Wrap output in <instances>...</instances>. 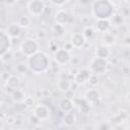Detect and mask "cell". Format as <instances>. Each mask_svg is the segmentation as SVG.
Here are the masks:
<instances>
[{
	"label": "cell",
	"instance_id": "6da1fadb",
	"mask_svg": "<svg viewBox=\"0 0 130 130\" xmlns=\"http://www.w3.org/2000/svg\"><path fill=\"white\" fill-rule=\"evenodd\" d=\"M50 66V59L45 52L38 51L27 58V67L34 73H43L48 70Z\"/></svg>",
	"mask_w": 130,
	"mask_h": 130
},
{
	"label": "cell",
	"instance_id": "7a4b0ae2",
	"mask_svg": "<svg viewBox=\"0 0 130 130\" xmlns=\"http://www.w3.org/2000/svg\"><path fill=\"white\" fill-rule=\"evenodd\" d=\"M91 13L98 19H110L114 14V4L109 0H96L91 3Z\"/></svg>",
	"mask_w": 130,
	"mask_h": 130
},
{
	"label": "cell",
	"instance_id": "3957f363",
	"mask_svg": "<svg viewBox=\"0 0 130 130\" xmlns=\"http://www.w3.org/2000/svg\"><path fill=\"white\" fill-rule=\"evenodd\" d=\"M40 49V45L38 43V41H36L32 38H26L24 39L19 46V51L21 52V54L23 56H26L27 58L31 55H34L35 53H37Z\"/></svg>",
	"mask_w": 130,
	"mask_h": 130
},
{
	"label": "cell",
	"instance_id": "277c9868",
	"mask_svg": "<svg viewBox=\"0 0 130 130\" xmlns=\"http://www.w3.org/2000/svg\"><path fill=\"white\" fill-rule=\"evenodd\" d=\"M108 62L107 60L105 59H101V58H98V57H94L90 63H89V71L92 73V74H103L107 71L108 69Z\"/></svg>",
	"mask_w": 130,
	"mask_h": 130
},
{
	"label": "cell",
	"instance_id": "5b68a950",
	"mask_svg": "<svg viewBox=\"0 0 130 130\" xmlns=\"http://www.w3.org/2000/svg\"><path fill=\"white\" fill-rule=\"evenodd\" d=\"M46 9L45 2L41 0H31L27 2V11L34 17L41 16Z\"/></svg>",
	"mask_w": 130,
	"mask_h": 130
},
{
	"label": "cell",
	"instance_id": "8992f818",
	"mask_svg": "<svg viewBox=\"0 0 130 130\" xmlns=\"http://www.w3.org/2000/svg\"><path fill=\"white\" fill-rule=\"evenodd\" d=\"M11 48V38L7 32L0 28V57L7 54Z\"/></svg>",
	"mask_w": 130,
	"mask_h": 130
},
{
	"label": "cell",
	"instance_id": "52a82bcc",
	"mask_svg": "<svg viewBox=\"0 0 130 130\" xmlns=\"http://www.w3.org/2000/svg\"><path fill=\"white\" fill-rule=\"evenodd\" d=\"M54 60L57 64L59 65H64L66 63H68L71 59V55L70 52H68L67 50H65L64 48H59L54 54H53Z\"/></svg>",
	"mask_w": 130,
	"mask_h": 130
},
{
	"label": "cell",
	"instance_id": "ba28073f",
	"mask_svg": "<svg viewBox=\"0 0 130 130\" xmlns=\"http://www.w3.org/2000/svg\"><path fill=\"white\" fill-rule=\"evenodd\" d=\"M32 115L40 121V120H46L49 118L50 115V110L49 108L44 105V104H39L37 105L34 110H32Z\"/></svg>",
	"mask_w": 130,
	"mask_h": 130
},
{
	"label": "cell",
	"instance_id": "9c48e42d",
	"mask_svg": "<svg viewBox=\"0 0 130 130\" xmlns=\"http://www.w3.org/2000/svg\"><path fill=\"white\" fill-rule=\"evenodd\" d=\"M91 75V72L87 68H82L78 70V72L74 76V81L76 84H84L85 82L88 81L89 77Z\"/></svg>",
	"mask_w": 130,
	"mask_h": 130
},
{
	"label": "cell",
	"instance_id": "30bf717a",
	"mask_svg": "<svg viewBox=\"0 0 130 130\" xmlns=\"http://www.w3.org/2000/svg\"><path fill=\"white\" fill-rule=\"evenodd\" d=\"M54 19H55L56 24L61 25V26H64L69 21V13L66 10H64V9H60V10H58L55 13Z\"/></svg>",
	"mask_w": 130,
	"mask_h": 130
},
{
	"label": "cell",
	"instance_id": "8fae6325",
	"mask_svg": "<svg viewBox=\"0 0 130 130\" xmlns=\"http://www.w3.org/2000/svg\"><path fill=\"white\" fill-rule=\"evenodd\" d=\"M100 100H101V94L96 89H89L85 93V101L87 102L88 105L96 106L100 103Z\"/></svg>",
	"mask_w": 130,
	"mask_h": 130
},
{
	"label": "cell",
	"instance_id": "7c38bea8",
	"mask_svg": "<svg viewBox=\"0 0 130 130\" xmlns=\"http://www.w3.org/2000/svg\"><path fill=\"white\" fill-rule=\"evenodd\" d=\"M73 48H76V49H80L82 48L85 43H86V40L85 38L83 37L82 34L80 32H76V34H73L71 36V39H70V42H69Z\"/></svg>",
	"mask_w": 130,
	"mask_h": 130
},
{
	"label": "cell",
	"instance_id": "4fadbf2b",
	"mask_svg": "<svg viewBox=\"0 0 130 130\" xmlns=\"http://www.w3.org/2000/svg\"><path fill=\"white\" fill-rule=\"evenodd\" d=\"M73 101L70 100V99H67V98H63L60 103H59V109L63 112V113H68V112H71L72 109H73Z\"/></svg>",
	"mask_w": 130,
	"mask_h": 130
},
{
	"label": "cell",
	"instance_id": "5bb4252c",
	"mask_svg": "<svg viewBox=\"0 0 130 130\" xmlns=\"http://www.w3.org/2000/svg\"><path fill=\"white\" fill-rule=\"evenodd\" d=\"M110 54H111L110 49H109L107 46H105V45L99 46V47L95 49V57H98V58L107 60V59L110 57Z\"/></svg>",
	"mask_w": 130,
	"mask_h": 130
},
{
	"label": "cell",
	"instance_id": "9a60e30c",
	"mask_svg": "<svg viewBox=\"0 0 130 130\" xmlns=\"http://www.w3.org/2000/svg\"><path fill=\"white\" fill-rule=\"evenodd\" d=\"M6 32L10 38H17L21 32V27L17 23H11L8 25Z\"/></svg>",
	"mask_w": 130,
	"mask_h": 130
},
{
	"label": "cell",
	"instance_id": "2e32d148",
	"mask_svg": "<svg viewBox=\"0 0 130 130\" xmlns=\"http://www.w3.org/2000/svg\"><path fill=\"white\" fill-rule=\"evenodd\" d=\"M95 27L100 32H108L111 27V21L110 19H100L96 21Z\"/></svg>",
	"mask_w": 130,
	"mask_h": 130
},
{
	"label": "cell",
	"instance_id": "e0dca14e",
	"mask_svg": "<svg viewBox=\"0 0 130 130\" xmlns=\"http://www.w3.org/2000/svg\"><path fill=\"white\" fill-rule=\"evenodd\" d=\"M11 98H12V100H13L14 102H16V103H22V102H24V100H25V93L23 92V90L16 88V89H14V90L12 91Z\"/></svg>",
	"mask_w": 130,
	"mask_h": 130
},
{
	"label": "cell",
	"instance_id": "ac0fdd59",
	"mask_svg": "<svg viewBox=\"0 0 130 130\" xmlns=\"http://www.w3.org/2000/svg\"><path fill=\"white\" fill-rule=\"evenodd\" d=\"M6 83L9 87L16 89V88H18V86L20 84V79L16 75H10V76H8V78L6 80Z\"/></svg>",
	"mask_w": 130,
	"mask_h": 130
},
{
	"label": "cell",
	"instance_id": "d6986e66",
	"mask_svg": "<svg viewBox=\"0 0 130 130\" xmlns=\"http://www.w3.org/2000/svg\"><path fill=\"white\" fill-rule=\"evenodd\" d=\"M76 121V118H75V115L72 113V112H68V113H65L64 116H63V122L66 126H72L74 125Z\"/></svg>",
	"mask_w": 130,
	"mask_h": 130
},
{
	"label": "cell",
	"instance_id": "ffe728a7",
	"mask_svg": "<svg viewBox=\"0 0 130 130\" xmlns=\"http://www.w3.org/2000/svg\"><path fill=\"white\" fill-rule=\"evenodd\" d=\"M30 17L27 16V15H21L18 17V20H17V24L21 27V28H26L30 25Z\"/></svg>",
	"mask_w": 130,
	"mask_h": 130
},
{
	"label": "cell",
	"instance_id": "44dd1931",
	"mask_svg": "<svg viewBox=\"0 0 130 130\" xmlns=\"http://www.w3.org/2000/svg\"><path fill=\"white\" fill-rule=\"evenodd\" d=\"M70 86H71V83H70V81L67 78H62L58 82L59 89L62 90V91H64V92H66L67 90H69L70 89Z\"/></svg>",
	"mask_w": 130,
	"mask_h": 130
},
{
	"label": "cell",
	"instance_id": "7402d4cb",
	"mask_svg": "<svg viewBox=\"0 0 130 130\" xmlns=\"http://www.w3.org/2000/svg\"><path fill=\"white\" fill-rule=\"evenodd\" d=\"M81 34L83 35L85 40H87V39H91L92 38V36L94 35V30H93V28L91 26H85V27H83Z\"/></svg>",
	"mask_w": 130,
	"mask_h": 130
},
{
	"label": "cell",
	"instance_id": "603a6c76",
	"mask_svg": "<svg viewBox=\"0 0 130 130\" xmlns=\"http://www.w3.org/2000/svg\"><path fill=\"white\" fill-rule=\"evenodd\" d=\"M104 43H105V46H110L114 43V37L113 35L109 34V32H105V36H104Z\"/></svg>",
	"mask_w": 130,
	"mask_h": 130
},
{
	"label": "cell",
	"instance_id": "cb8c5ba5",
	"mask_svg": "<svg viewBox=\"0 0 130 130\" xmlns=\"http://www.w3.org/2000/svg\"><path fill=\"white\" fill-rule=\"evenodd\" d=\"M88 82H89V84H91L92 86L98 85V83H99L98 75H95V74H92V73H91V75H90V77H89V79H88Z\"/></svg>",
	"mask_w": 130,
	"mask_h": 130
},
{
	"label": "cell",
	"instance_id": "d4e9b609",
	"mask_svg": "<svg viewBox=\"0 0 130 130\" xmlns=\"http://www.w3.org/2000/svg\"><path fill=\"white\" fill-rule=\"evenodd\" d=\"M99 130H110V128H109V125H108V124L103 123V124H101V125H100Z\"/></svg>",
	"mask_w": 130,
	"mask_h": 130
},
{
	"label": "cell",
	"instance_id": "484cf974",
	"mask_svg": "<svg viewBox=\"0 0 130 130\" xmlns=\"http://www.w3.org/2000/svg\"><path fill=\"white\" fill-rule=\"evenodd\" d=\"M52 3L54 5H57V6H62L63 4H65L66 2L65 1H52Z\"/></svg>",
	"mask_w": 130,
	"mask_h": 130
},
{
	"label": "cell",
	"instance_id": "4316f807",
	"mask_svg": "<svg viewBox=\"0 0 130 130\" xmlns=\"http://www.w3.org/2000/svg\"><path fill=\"white\" fill-rule=\"evenodd\" d=\"M64 49H65V50H67L68 52H70V50H71V49H73V47H72V45H71L70 43H67V44H66V46L64 47Z\"/></svg>",
	"mask_w": 130,
	"mask_h": 130
},
{
	"label": "cell",
	"instance_id": "83f0119b",
	"mask_svg": "<svg viewBox=\"0 0 130 130\" xmlns=\"http://www.w3.org/2000/svg\"><path fill=\"white\" fill-rule=\"evenodd\" d=\"M0 10H1V4H0Z\"/></svg>",
	"mask_w": 130,
	"mask_h": 130
}]
</instances>
